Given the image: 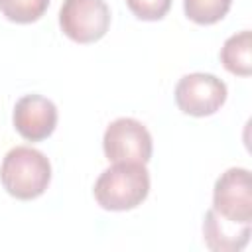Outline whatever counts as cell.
I'll return each instance as SVG.
<instances>
[{"instance_id": "1", "label": "cell", "mask_w": 252, "mask_h": 252, "mask_svg": "<svg viewBox=\"0 0 252 252\" xmlns=\"http://www.w3.org/2000/svg\"><path fill=\"white\" fill-rule=\"evenodd\" d=\"M150 193V173L146 163L116 161L94 181L93 195L106 211H130L146 201Z\"/></svg>"}, {"instance_id": "2", "label": "cell", "mask_w": 252, "mask_h": 252, "mask_svg": "<svg viewBox=\"0 0 252 252\" xmlns=\"http://www.w3.org/2000/svg\"><path fill=\"white\" fill-rule=\"evenodd\" d=\"M0 181L12 197L32 201L45 193L51 181V163L43 152L32 146H16L2 159Z\"/></svg>"}, {"instance_id": "3", "label": "cell", "mask_w": 252, "mask_h": 252, "mask_svg": "<svg viewBox=\"0 0 252 252\" xmlns=\"http://www.w3.org/2000/svg\"><path fill=\"white\" fill-rule=\"evenodd\" d=\"M102 150L110 163L116 161L148 163L154 150L152 134L140 120L122 116L106 126L102 136Z\"/></svg>"}, {"instance_id": "4", "label": "cell", "mask_w": 252, "mask_h": 252, "mask_svg": "<svg viewBox=\"0 0 252 252\" xmlns=\"http://www.w3.org/2000/svg\"><path fill=\"white\" fill-rule=\"evenodd\" d=\"M211 209L230 222L252 224V185L246 167H230L219 175Z\"/></svg>"}, {"instance_id": "5", "label": "cell", "mask_w": 252, "mask_h": 252, "mask_svg": "<svg viewBox=\"0 0 252 252\" xmlns=\"http://www.w3.org/2000/svg\"><path fill=\"white\" fill-rule=\"evenodd\" d=\"M63 33L77 43H93L110 28V10L104 0H65L59 10Z\"/></svg>"}, {"instance_id": "6", "label": "cell", "mask_w": 252, "mask_h": 252, "mask_svg": "<svg viewBox=\"0 0 252 252\" xmlns=\"http://www.w3.org/2000/svg\"><path fill=\"white\" fill-rule=\"evenodd\" d=\"M226 85L211 73L183 75L175 85V102L189 116H211L226 100Z\"/></svg>"}, {"instance_id": "7", "label": "cell", "mask_w": 252, "mask_h": 252, "mask_svg": "<svg viewBox=\"0 0 252 252\" xmlns=\"http://www.w3.org/2000/svg\"><path fill=\"white\" fill-rule=\"evenodd\" d=\"M14 128L28 142L49 138L57 126V106L41 94H24L14 106Z\"/></svg>"}, {"instance_id": "8", "label": "cell", "mask_w": 252, "mask_h": 252, "mask_svg": "<svg viewBox=\"0 0 252 252\" xmlns=\"http://www.w3.org/2000/svg\"><path fill=\"white\" fill-rule=\"evenodd\" d=\"M252 224H236L219 217L213 209L205 213L203 238L213 252H240L250 240Z\"/></svg>"}, {"instance_id": "9", "label": "cell", "mask_w": 252, "mask_h": 252, "mask_svg": "<svg viewBox=\"0 0 252 252\" xmlns=\"http://www.w3.org/2000/svg\"><path fill=\"white\" fill-rule=\"evenodd\" d=\"M250 49H252L250 30H242V32L230 35L220 47V63H222V67L232 75L248 77L252 73Z\"/></svg>"}, {"instance_id": "10", "label": "cell", "mask_w": 252, "mask_h": 252, "mask_svg": "<svg viewBox=\"0 0 252 252\" xmlns=\"http://www.w3.org/2000/svg\"><path fill=\"white\" fill-rule=\"evenodd\" d=\"M230 4L232 0H183V10L191 22L211 26L228 14Z\"/></svg>"}, {"instance_id": "11", "label": "cell", "mask_w": 252, "mask_h": 252, "mask_svg": "<svg viewBox=\"0 0 252 252\" xmlns=\"http://www.w3.org/2000/svg\"><path fill=\"white\" fill-rule=\"evenodd\" d=\"M49 6V0H0V12L16 24L37 22Z\"/></svg>"}, {"instance_id": "12", "label": "cell", "mask_w": 252, "mask_h": 252, "mask_svg": "<svg viewBox=\"0 0 252 252\" xmlns=\"http://www.w3.org/2000/svg\"><path fill=\"white\" fill-rule=\"evenodd\" d=\"M126 6L138 20L156 22L169 12L171 0H126Z\"/></svg>"}]
</instances>
